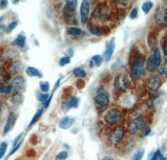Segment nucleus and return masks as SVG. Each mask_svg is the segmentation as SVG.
Segmentation results:
<instances>
[{
  "instance_id": "obj_1",
  "label": "nucleus",
  "mask_w": 167,
  "mask_h": 160,
  "mask_svg": "<svg viewBox=\"0 0 167 160\" xmlns=\"http://www.w3.org/2000/svg\"><path fill=\"white\" fill-rule=\"evenodd\" d=\"M111 14H112V13H111L109 7H107L104 4H99L95 8L93 17L99 21L104 22L111 17Z\"/></svg>"
},
{
  "instance_id": "obj_2",
  "label": "nucleus",
  "mask_w": 167,
  "mask_h": 160,
  "mask_svg": "<svg viewBox=\"0 0 167 160\" xmlns=\"http://www.w3.org/2000/svg\"><path fill=\"white\" fill-rule=\"evenodd\" d=\"M144 64H143V58L139 57L135 60L131 66V75L135 79H139L144 75Z\"/></svg>"
},
{
  "instance_id": "obj_3",
  "label": "nucleus",
  "mask_w": 167,
  "mask_h": 160,
  "mask_svg": "<svg viewBox=\"0 0 167 160\" xmlns=\"http://www.w3.org/2000/svg\"><path fill=\"white\" fill-rule=\"evenodd\" d=\"M121 117H122L121 111L116 108H112V109L108 110L104 114L105 122L110 125H114V124L118 123L121 120Z\"/></svg>"
},
{
  "instance_id": "obj_4",
  "label": "nucleus",
  "mask_w": 167,
  "mask_h": 160,
  "mask_svg": "<svg viewBox=\"0 0 167 160\" xmlns=\"http://www.w3.org/2000/svg\"><path fill=\"white\" fill-rule=\"evenodd\" d=\"M154 22L156 25L160 27L167 25V8L166 7H161L157 10L154 16Z\"/></svg>"
},
{
  "instance_id": "obj_5",
  "label": "nucleus",
  "mask_w": 167,
  "mask_h": 160,
  "mask_svg": "<svg viewBox=\"0 0 167 160\" xmlns=\"http://www.w3.org/2000/svg\"><path fill=\"white\" fill-rule=\"evenodd\" d=\"M143 126H144V122H143V119L141 117H135L134 119H132L129 126H128V132L131 134H135L138 132H139Z\"/></svg>"
},
{
  "instance_id": "obj_6",
  "label": "nucleus",
  "mask_w": 167,
  "mask_h": 160,
  "mask_svg": "<svg viewBox=\"0 0 167 160\" xmlns=\"http://www.w3.org/2000/svg\"><path fill=\"white\" fill-rule=\"evenodd\" d=\"M161 79L158 75H152L147 80V87L150 91L156 92L161 88Z\"/></svg>"
},
{
  "instance_id": "obj_7",
  "label": "nucleus",
  "mask_w": 167,
  "mask_h": 160,
  "mask_svg": "<svg viewBox=\"0 0 167 160\" xmlns=\"http://www.w3.org/2000/svg\"><path fill=\"white\" fill-rule=\"evenodd\" d=\"M90 13V3L87 0H83L80 5V18L83 24H86L89 19Z\"/></svg>"
},
{
  "instance_id": "obj_8",
  "label": "nucleus",
  "mask_w": 167,
  "mask_h": 160,
  "mask_svg": "<svg viewBox=\"0 0 167 160\" xmlns=\"http://www.w3.org/2000/svg\"><path fill=\"white\" fill-rule=\"evenodd\" d=\"M123 136H124V128L122 126H117L114 129L112 133H111L110 138L113 143H118L121 141Z\"/></svg>"
},
{
  "instance_id": "obj_9",
  "label": "nucleus",
  "mask_w": 167,
  "mask_h": 160,
  "mask_svg": "<svg viewBox=\"0 0 167 160\" xmlns=\"http://www.w3.org/2000/svg\"><path fill=\"white\" fill-rule=\"evenodd\" d=\"M15 121H17V115H15L13 111H11L8 115V118L6 120V124L4 127V131H3V134H6L9 132H11V130L13 128Z\"/></svg>"
},
{
  "instance_id": "obj_10",
  "label": "nucleus",
  "mask_w": 167,
  "mask_h": 160,
  "mask_svg": "<svg viewBox=\"0 0 167 160\" xmlns=\"http://www.w3.org/2000/svg\"><path fill=\"white\" fill-rule=\"evenodd\" d=\"M11 85L13 87V91H14L15 93H20V91L23 89L24 86H25V79L22 76L18 75L13 80Z\"/></svg>"
},
{
  "instance_id": "obj_11",
  "label": "nucleus",
  "mask_w": 167,
  "mask_h": 160,
  "mask_svg": "<svg viewBox=\"0 0 167 160\" xmlns=\"http://www.w3.org/2000/svg\"><path fill=\"white\" fill-rule=\"evenodd\" d=\"M114 50H115V40L112 39L111 41H109L106 45V49L104 51V53H103V58H104L105 61H109L112 57V55L114 53Z\"/></svg>"
},
{
  "instance_id": "obj_12",
  "label": "nucleus",
  "mask_w": 167,
  "mask_h": 160,
  "mask_svg": "<svg viewBox=\"0 0 167 160\" xmlns=\"http://www.w3.org/2000/svg\"><path fill=\"white\" fill-rule=\"evenodd\" d=\"M77 1L76 0H71V1H67L65 3V6L63 7V13L65 15H70L72 13H74L76 12V8Z\"/></svg>"
},
{
  "instance_id": "obj_13",
  "label": "nucleus",
  "mask_w": 167,
  "mask_h": 160,
  "mask_svg": "<svg viewBox=\"0 0 167 160\" xmlns=\"http://www.w3.org/2000/svg\"><path fill=\"white\" fill-rule=\"evenodd\" d=\"M95 101L98 104V106L101 107H105L109 104V96L107 95V93H99L98 94L95 95Z\"/></svg>"
},
{
  "instance_id": "obj_14",
  "label": "nucleus",
  "mask_w": 167,
  "mask_h": 160,
  "mask_svg": "<svg viewBox=\"0 0 167 160\" xmlns=\"http://www.w3.org/2000/svg\"><path fill=\"white\" fill-rule=\"evenodd\" d=\"M75 123V119L69 117V116H65L59 120L58 122V127L62 130H68L73 126V124Z\"/></svg>"
},
{
  "instance_id": "obj_15",
  "label": "nucleus",
  "mask_w": 167,
  "mask_h": 160,
  "mask_svg": "<svg viewBox=\"0 0 167 160\" xmlns=\"http://www.w3.org/2000/svg\"><path fill=\"white\" fill-rule=\"evenodd\" d=\"M78 103H79V98L76 97V96H72L70 97L66 103L64 104V106H63V109H64L65 111L71 110V109H74V108H77L78 106Z\"/></svg>"
},
{
  "instance_id": "obj_16",
  "label": "nucleus",
  "mask_w": 167,
  "mask_h": 160,
  "mask_svg": "<svg viewBox=\"0 0 167 160\" xmlns=\"http://www.w3.org/2000/svg\"><path fill=\"white\" fill-rule=\"evenodd\" d=\"M13 45L17 46L19 48H23L26 45V35L24 33H20L17 35V36L15 37L14 41H13Z\"/></svg>"
},
{
  "instance_id": "obj_17",
  "label": "nucleus",
  "mask_w": 167,
  "mask_h": 160,
  "mask_svg": "<svg viewBox=\"0 0 167 160\" xmlns=\"http://www.w3.org/2000/svg\"><path fill=\"white\" fill-rule=\"evenodd\" d=\"M26 74L29 75V76H32V77H38V78H41L43 76L42 73L38 69L35 68V67H28L26 69Z\"/></svg>"
},
{
  "instance_id": "obj_18",
  "label": "nucleus",
  "mask_w": 167,
  "mask_h": 160,
  "mask_svg": "<svg viewBox=\"0 0 167 160\" xmlns=\"http://www.w3.org/2000/svg\"><path fill=\"white\" fill-rule=\"evenodd\" d=\"M156 67H157V65L155 63L153 55H150V56L147 58V61H146V70L149 71V73H152V71H155Z\"/></svg>"
},
{
  "instance_id": "obj_19",
  "label": "nucleus",
  "mask_w": 167,
  "mask_h": 160,
  "mask_svg": "<svg viewBox=\"0 0 167 160\" xmlns=\"http://www.w3.org/2000/svg\"><path fill=\"white\" fill-rule=\"evenodd\" d=\"M153 57H154V60H155V63L156 65L158 67L161 65V50L158 49V47H156L154 49V52H153Z\"/></svg>"
},
{
  "instance_id": "obj_20",
  "label": "nucleus",
  "mask_w": 167,
  "mask_h": 160,
  "mask_svg": "<svg viewBox=\"0 0 167 160\" xmlns=\"http://www.w3.org/2000/svg\"><path fill=\"white\" fill-rule=\"evenodd\" d=\"M67 34L69 35H73V36H79L81 35H84V31L76 27H71L67 30Z\"/></svg>"
},
{
  "instance_id": "obj_21",
  "label": "nucleus",
  "mask_w": 167,
  "mask_h": 160,
  "mask_svg": "<svg viewBox=\"0 0 167 160\" xmlns=\"http://www.w3.org/2000/svg\"><path fill=\"white\" fill-rule=\"evenodd\" d=\"M158 71L161 75H162L163 77L167 76V59L161 61V65L158 67Z\"/></svg>"
},
{
  "instance_id": "obj_22",
  "label": "nucleus",
  "mask_w": 167,
  "mask_h": 160,
  "mask_svg": "<svg viewBox=\"0 0 167 160\" xmlns=\"http://www.w3.org/2000/svg\"><path fill=\"white\" fill-rule=\"evenodd\" d=\"M153 6H154L153 2H151V1H146V2H144V3L142 4V6H141V10H142V12L144 13L145 14H148V13H150V11L152 10Z\"/></svg>"
},
{
  "instance_id": "obj_23",
  "label": "nucleus",
  "mask_w": 167,
  "mask_h": 160,
  "mask_svg": "<svg viewBox=\"0 0 167 160\" xmlns=\"http://www.w3.org/2000/svg\"><path fill=\"white\" fill-rule=\"evenodd\" d=\"M144 154H145V150L143 148H140L139 151H137V153L134 154V155L131 157L130 160H141L142 157L144 156Z\"/></svg>"
},
{
  "instance_id": "obj_24",
  "label": "nucleus",
  "mask_w": 167,
  "mask_h": 160,
  "mask_svg": "<svg viewBox=\"0 0 167 160\" xmlns=\"http://www.w3.org/2000/svg\"><path fill=\"white\" fill-rule=\"evenodd\" d=\"M73 75L77 78H83L86 76V71L81 68H76L73 71Z\"/></svg>"
},
{
  "instance_id": "obj_25",
  "label": "nucleus",
  "mask_w": 167,
  "mask_h": 160,
  "mask_svg": "<svg viewBox=\"0 0 167 160\" xmlns=\"http://www.w3.org/2000/svg\"><path fill=\"white\" fill-rule=\"evenodd\" d=\"M42 114H43V110H38L36 113H35V115H34V117L32 118V120H31V122H30V124H29V127H33L36 122H37V120L40 118V116L42 115Z\"/></svg>"
},
{
  "instance_id": "obj_26",
  "label": "nucleus",
  "mask_w": 167,
  "mask_h": 160,
  "mask_svg": "<svg viewBox=\"0 0 167 160\" xmlns=\"http://www.w3.org/2000/svg\"><path fill=\"white\" fill-rule=\"evenodd\" d=\"M13 102L17 105H20L23 102V95L20 93H15L13 96Z\"/></svg>"
},
{
  "instance_id": "obj_27",
  "label": "nucleus",
  "mask_w": 167,
  "mask_h": 160,
  "mask_svg": "<svg viewBox=\"0 0 167 160\" xmlns=\"http://www.w3.org/2000/svg\"><path fill=\"white\" fill-rule=\"evenodd\" d=\"M39 88H40L41 92H43L44 93H47L50 91V83L48 81H41L39 83Z\"/></svg>"
},
{
  "instance_id": "obj_28",
  "label": "nucleus",
  "mask_w": 167,
  "mask_h": 160,
  "mask_svg": "<svg viewBox=\"0 0 167 160\" xmlns=\"http://www.w3.org/2000/svg\"><path fill=\"white\" fill-rule=\"evenodd\" d=\"M36 96H37V99L39 101L42 102L44 104L48 100V98L50 97V95H48L47 93H39V92H37L36 93Z\"/></svg>"
},
{
  "instance_id": "obj_29",
  "label": "nucleus",
  "mask_w": 167,
  "mask_h": 160,
  "mask_svg": "<svg viewBox=\"0 0 167 160\" xmlns=\"http://www.w3.org/2000/svg\"><path fill=\"white\" fill-rule=\"evenodd\" d=\"M91 61L94 62L95 66L99 67L101 65V63H102V56H101V55H98V54L94 55V56L92 57V59H91Z\"/></svg>"
},
{
  "instance_id": "obj_30",
  "label": "nucleus",
  "mask_w": 167,
  "mask_h": 160,
  "mask_svg": "<svg viewBox=\"0 0 167 160\" xmlns=\"http://www.w3.org/2000/svg\"><path fill=\"white\" fill-rule=\"evenodd\" d=\"M7 148H8V144L7 142H1V145H0V158H3L6 151H7Z\"/></svg>"
},
{
  "instance_id": "obj_31",
  "label": "nucleus",
  "mask_w": 167,
  "mask_h": 160,
  "mask_svg": "<svg viewBox=\"0 0 167 160\" xmlns=\"http://www.w3.org/2000/svg\"><path fill=\"white\" fill-rule=\"evenodd\" d=\"M67 157H68V153L65 151H60V153H58L57 155L54 160H65Z\"/></svg>"
},
{
  "instance_id": "obj_32",
  "label": "nucleus",
  "mask_w": 167,
  "mask_h": 160,
  "mask_svg": "<svg viewBox=\"0 0 167 160\" xmlns=\"http://www.w3.org/2000/svg\"><path fill=\"white\" fill-rule=\"evenodd\" d=\"M1 93H10L11 92H13V87L12 85H3L1 86Z\"/></svg>"
},
{
  "instance_id": "obj_33",
  "label": "nucleus",
  "mask_w": 167,
  "mask_h": 160,
  "mask_svg": "<svg viewBox=\"0 0 167 160\" xmlns=\"http://www.w3.org/2000/svg\"><path fill=\"white\" fill-rule=\"evenodd\" d=\"M70 62H71V57H69V56H64V57H62V58L59 59L58 65L61 66V67H63V66L67 65V64H70Z\"/></svg>"
},
{
  "instance_id": "obj_34",
  "label": "nucleus",
  "mask_w": 167,
  "mask_h": 160,
  "mask_svg": "<svg viewBox=\"0 0 167 160\" xmlns=\"http://www.w3.org/2000/svg\"><path fill=\"white\" fill-rule=\"evenodd\" d=\"M17 25H18V21H17V20H14V21L11 22V23L9 24V25L7 26L6 31H12L13 30H14L15 28L17 27Z\"/></svg>"
},
{
  "instance_id": "obj_35",
  "label": "nucleus",
  "mask_w": 167,
  "mask_h": 160,
  "mask_svg": "<svg viewBox=\"0 0 167 160\" xmlns=\"http://www.w3.org/2000/svg\"><path fill=\"white\" fill-rule=\"evenodd\" d=\"M130 85V79L129 77L127 75H124L121 79V86L124 88V89H126V88H128Z\"/></svg>"
},
{
  "instance_id": "obj_36",
  "label": "nucleus",
  "mask_w": 167,
  "mask_h": 160,
  "mask_svg": "<svg viewBox=\"0 0 167 160\" xmlns=\"http://www.w3.org/2000/svg\"><path fill=\"white\" fill-rule=\"evenodd\" d=\"M89 30H90V33L94 35H98L101 33V29L99 27H93L92 26L89 28Z\"/></svg>"
},
{
  "instance_id": "obj_37",
  "label": "nucleus",
  "mask_w": 167,
  "mask_h": 160,
  "mask_svg": "<svg viewBox=\"0 0 167 160\" xmlns=\"http://www.w3.org/2000/svg\"><path fill=\"white\" fill-rule=\"evenodd\" d=\"M114 86L117 90H119L121 88V79L119 75H117L115 78V82H114Z\"/></svg>"
},
{
  "instance_id": "obj_38",
  "label": "nucleus",
  "mask_w": 167,
  "mask_h": 160,
  "mask_svg": "<svg viewBox=\"0 0 167 160\" xmlns=\"http://www.w3.org/2000/svg\"><path fill=\"white\" fill-rule=\"evenodd\" d=\"M138 13H139V8H138V7H135V8H133V10L131 11V13H130V14H129V17H130L131 19L137 18Z\"/></svg>"
},
{
  "instance_id": "obj_39",
  "label": "nucleus",
  "mask_w": 167,
  "mask_h": 160,
  "mask_svg": "<svg viewBox=\"0 0 167 160\" xmlns=\"http://www.w3.org/2000/svg\"><path fill=\"white\" fill-rule=\"evenodd\" d=\"M161 156H162V155H161V150H158V151H156L155 153H154L152 158H149V160H160Z\"/></svg>"
},
{
  "instance_id": "obj_40",
  "label": "nucleus",
  "mask_w": 167,
  "mask_h": 160,
  "mask_svg": "<svg viewBox=\"0 0 167 160\" xmlns=\"http://www.w3.org/2000/svg\"><path fill=\"white\" fill-rule=\"evenodd\" d=\"M23 136V133H19L18 135H17V138H15L14 140H13V147H14V146H17V144L20 142V141H22L21 140V137Z\"/></svg>"
},
{
  "instance_id": "obj_41",
  "label": "nucleus",
  "mask_w": 167,
  "mask_h": 160,
  "mask_svg": "<svg viewBox=\"0 0 167 160\" xmlns=\"http://www.w3.org/2000/svg\"><path fill=\"white\" fill-rule=\"evenodd\" d=\"M22 142H23V140L22 141H20L18 144H17V146H14V147H13V149H12V151H11V153H10V155H13L14 153H15V151H17L19 148H20V146L22 145Z\"/></svg>"
},
{
  "instance_id": "obj_42",
  "label": "nucleus",
  "mask_w": 167,
  "mask_h": 160,
  "mask_svg": "<svg viewBox=\"0 0 167 160\" xmlns=\"http://www.w3.org/2000/svg\"><path fill=\"white\" fill-rule=\"evenodd\" d=\"M53 94H54V93H52V94L50 95V97L48 98V100L43 104V107H44V108H48V107H49L50 103H51V100H52V98H53Z\"/></svg>"
},
{
  "instance_id": "obj_43",
  "label": "nucleus",
  "mask_w": 167,
  "mask_h": 160,
  "mask_svg": "<svg viewBox=\"0 0 167 160\" xmlns=\"http://www.w3.org/2000/svg\"><path fill=\"white\" fill-rule=\"evenodd\" d=\"M162 51H163V53L167 56V38L164 40V42H163V45H162Z\"/></svg>"
},
{
  "instance_id": "obj_44",
  "label": "nucleus",
  "mask_w": 167,
  "mask_h": 160,
  "mask_svg": "<svg viewBox=\"0 0 167 160\" xmlns=\"http://www.w3.org/2000/svg\"><path fill=\"white\" fill-rule=\"evenodd\" d=\"M69 53V57L71 56H73V54H74V50L72 49V48H69V49L67 50V54Z\"/></svg>"
},
{
  "instance_id": "obj_45",
  "label": "nucleus",
  "mask_w": 167,
  "mask_h": 160,
  "mask_svg": "<svg viewBox=\"0 0 167 160\" xmlns=\"http://www.w3.org/2000/svg\"><path fill=\"white\" fill-rule=\"evenodd\" d=\"M0 4H1V8H2V9H5V7L8 6V1H6V0H2V1L0 2Z\"/></svg>"
},
{
  "instance_id": "obj_46",
  "label": "nucleus",
  "mask_w": 167,
  "mask_h": 160,
  "mask_svg": "<svg viewBox=\"0 0 167 160\" xmlns=\"http://www.w3.org/2000/svg\"><path fill=\"white\" fill-rule=\"evenodd\" d=\"M150 132H151L150 128H149V127H147L146 129L144 130V133H143V134H144V136H146V135H148V134L150 133Z\"/></svg>"
},
{
  "instance_id": "obj_47",
  "label": "nucleus",
  "mask_w": 167,
  "mask_h": 160,
  "mask_svg": "<svg viewBox=\"0 0 167 160\" xmlns=\"http://www.w3.org/2000/svg\"><path fill=\"white\" fill-rule=\"evenodd\" d=\"M102 160H116V159H114V158H112V157H109V156H106V157H104Z\"/></svg>"
},
{
  "instance_id": "obj_48",
  "label": "nucleus",
  "mask_w": 167,
  "mask_h": 160,
  "mask_svg": "<svg viewBox=\"0 0 167 160\" xmlns=\"http://www.w3.org/2000/svg\"><path fill=\"white\" fill-rule=\"evenodd\" d=\"M95 66V64H94V62L93 61H90V68H93Z\"/></svg>"
},
{
  "instance_id": "obj_49",
  "label": "nucleus",
  "mask_w": 167,
  "mask_h": 160,
  "mask_svg": "<svg viewBox=\"0 0 167 160\" xmlns=\"http://www.w3.org/2000/svg\"><path fill=\"white\" fill-rule=\"evenodd\" d=\"M160 160H166V159H165V158H164V157H163V156H161V159H160Z\"/></svg>"
}]
</instances>
